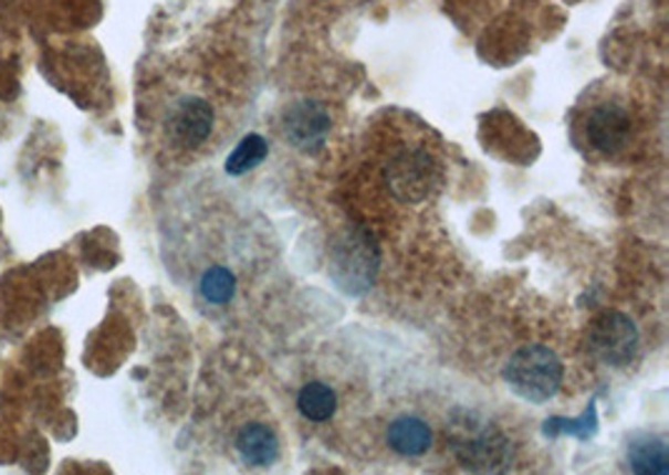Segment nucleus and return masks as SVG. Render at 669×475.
Masks as SVG:
<instances>
[{
  "mask_svg": "<svg viewBox=\"0 0 669 475\" xmlns=\"http://www.w3.org/2000/svg\"><path fill=\"white\" fill-rule=\"evenodd\" d=\"M447 441L454 458L469 471L499 473L514 458L512 441L479 411L454 408L447 421Z\"/></svg>",
  "mask_w": 669,
  "mask_h": 475,
  "instance_id": "obj_1",
  "label": "nucleus"
},
{
  "mask_svg": "<svg viewBox=\"0 0 669 475\" xmlns=\"http://www.w3.org/2000/svg\"><path fill=\"white\" fill-rule=\"evenodd\" d=\"M564 378L562 360L546 346H524L509 356L504 366V383L514 395L532 405H542L560 393Z\"/></svg>",
  "mask_w": 669,
  "mask_h": 475,
  "instance_id": "obj_2",
  "label": "nucleus"
},
{
  "mask_svg": "<svg viewBox=\"0 0 669 475\" xmlns=\"http://www.w3.org/2000/svg\"><path fill=\"white\" fill-rule=\"evenodd\" d=\"M384 178L391 196L401 203H424L441 180V168L431 150L424 146H401L384 166Z\"/></svg>",
  "mask_w": 669,
  "mask_h": 475,
  "instance_id": "obj_3",
  "label": "nucleus"
},
{
  "mask_svg": "<svg viewBox=\"0 0 669 475\" xmlns=\"http://www.w3.org/2000/svg\"><path fill=\"white\" fill-rule=\"evenodd\" d=\"M376 268H379V251L369 233L362 228H352L338 235L332 253V275L338 288L359 296L372 288Z\"/></svg>",
  "mask_w": 669,
  "mask_h": 475,
  "instance_id": "obj_4",
  "label": "nucleus"
},
{
  "mask_svg": "<svg viewBox=\"0 0 669 475\" xmlns=\"http://www.w3.org/2000/svg\"><path fill=\"white\" fill-rule=\"evenodd\" d=\"M587 348L599 363L609 368H625L635 360L639 348L637 323L621 310H605L592 320Z\"/></svg>",
  "mask_w": 669,
  "mask_h": 475,
  "instance_id": "obj_5",
  "label": "nucleus"
},
{
  "mask_svg": "<svg viewBox=\"0 0 669 475\" xmlns=\"http://www.w3.org/2000/svg\"><path fill=\"white\" fill-rule=\"evenodd\" d=\"M633 116L625 103H619L615 98L599 101L595 106H589V110L584 113L582 120V136L584 142L595 150L599 156H619L621 150L629 146L633 140Z\"/></svg>",
  "mask_w": 669,
  "mask_h": 475,
  "instance_id": "obj_6",
  "label": "nucleus"
},
{
  "mask_svg": "<svg viewBox=\"0 0 669 475\" xmlns=\"http://www.w3.org/2000/svg\"><path fill=\"white\" fill-rule=\"evenodd\" d=\"M213 108L209 101L201 95H181L166 118V130L176 146L181 148H199L201 142L209 140L213 130Z\"/></svg>",
  "mask_w": 669,
  "mask_h": 475,
  "instance_id": "obj_7",
  "label": "nucleus"
},
{
  "mask_svg": "<svg viewBox=\"0 0 669 475\" xmlns=\"http://www.w3.org/2000/svg\"><path fill=\"white\" fill-rule=\"evenodd\" d=\"M332 130V116L316 101H294L284 110V136L301 154H316L324 148Z\"/></svg>",
  "mask_w": 669,
  "mask_h": 475,
  "instance_id": "obj_8",
  "label": "nucleus"
},
{
  "mask_svg": "<svg viewBox=\"0 0 669 475\" xmlns=\"http://www.w3.org/2000/svg\"><path fill=\"white\" fill-rule=\"evenodd\" d=\"M384 443L399 458H424L435 445V428L419 411H397L384 425Z\"/></svg>",
  "mask_w": 669,
  "mask_h": 475,
  "instance_id": "obj_9",
  "label": "nucleus"
},
{
  "mask_svg": "<svg viewBox=\"0 0 669 475\" xmlns=\"http://www.w3.org/2000/svg\"><path fill=\"white\" fill-rule=\"evenodd\" d=\"M233 451L249 468H269V465L279 461L281 441L271 423L261 421V418H251V421H243L236 428Z\"/></svg>",
  "mask_w": 669,
  "mask_h": 475,
  "instance_id": "obj_10",
  "label": "nucleus"
},
{
  "mask_svg": "<svg viewBox=\"0 0 669 475\" xmlns=\"http://www.w3.org/2000/svg\"><path fill=\"white\" fill-rule=\"evenodd\" d=\"M625 458L633 473L665 475L669 471L667 439L657 433H635L633 439L627 441Z\"/></svg>",
  "mask_w": 669,
  "mask_h": 475,
  "instance_id": "obj_11",
  "label": "nucleus"
},
{
  "mask_svg": "<svg viewBox=\"0 0 669 475\" xmlns=\"http://www.w3.org/2000/svg\"><path fill=\"white\" fill-rule=\"evenodd\" d=\"M296 408L309 423L332 421L338 408V393L326 380H309L296 395Z\"/></svg>",
  "mask_w": 669,
  "mask_h": 475,
  "instance_id": "obj_12",
  "label": "nucleus"
},
{
  "mask_svg": "<svg viewBox=\"0 0 669 475\" xmlns=\"http://www.w3.org/2000/svg\"><path fill=\"white\" fill-rule=\"evenodd\" d=\"M196 291H199V298L203 303H209L213 308H223L236 298L239 278H236V273L229 268V265L213 263V265H206L201 271Z\"/></svg>",
  "mask_w": 669,
  "mask_h": 475,
  "instance_id": "obj_13",
  "label": "nucleus"
},
{
  "mask_svg": "<svg viewBox=\"0 0 669 475\" xmlns=\"http://www.w3.org/2000/svg\"><path fill=\"white\" fill-rule=\"evenodd\" d=\"M269 156V142L263 140L259 133H249V136H243L239 146H236L233 154L226 158V173L229 176H243L249 173L251 168H257L259 163H263Z\"/></svg>",
  "mask_w": 669,
  "mask_h": 475,
  "instance_id": "obj_14",
  "label": "nucleus"
}]
</instances>
